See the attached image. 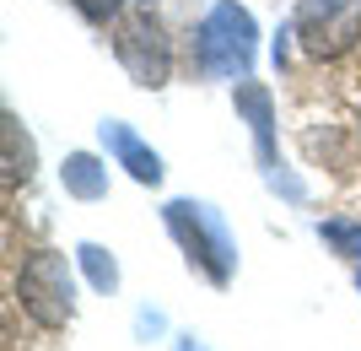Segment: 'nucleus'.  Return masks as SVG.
I'll list each match as a JSON object with an SVG mask.
<instances>
[{"label":"nucleus","mask_w":361,"mask_h":351,"mask_svg":"<svg viewBox=\"0 0 361 351\" xmlns=\"http://www.w3.org/2000/svg\"><path fill=\"white\" fill-rule=\"evenodd\" d=\"M16 303L38 330H65L75 319V281L60 249H32L16 270Z\"/></svg>","instance_id":"obj_1"},{"label":"nucleus","mask_w":361,"mask_h":351,"mask_svg":"<svg viewBox=\"0 0 361 351\" xmlns=\"http://www.w3.org/2000/svg\"><path fill=\"white\" fill-rule=\"evenodd\" d=\"M167 227L178 232V244L189 249V260H200L205 265V270H211V281H226V254H232V249H226V238H221V227H216L211 216L200 211V206H167Z\"/></svg>","instance_id":"obj_5"},{"label":"nucleus","mask_w":361,"mask_h":351,"mask_svg":"<svg viewBox=\"0 0 361 351\" xmlns=\"http://www.w3.org/2000/svg\"><path fill=\"white\" fill-rule=\"evenodd\" d=\"M114 54L140 87H162L167 71H173V49H167V32L151 11H135L119 22V38H114Z\"/></svg>","instance_id":"obj_3"},{"label":"nucleus","mask_w":361,"mask_h":351,"mask_svg":"<svg viewBox=\"0 0 361 351\" xmlns=\"http://www.w3.org/2000/svg\"><path fill=\"white\" fill-rule=\"evenodd\" d=\"M65 184L75 195H103V173H97V157H71L65 162Z\"/></svg>","instance_id":"obj_7"},{"label":"nucleus","mask_w":361,"mask_h":351,"mask_svg":"<svg viewBox=\"0 0 361 351\" xmlns=\"http://www.w3.org/2000/svg\"><path fill=\"white\" fill-rule=\"evenodd\" d=\"M75 11L87 16V22H119L124 0H75Z\"/></svg>","instance_id":"obj_9"},{"label":"nucleus","mask_w":361,"mask_h":351,"mask_svg":"<svg viewBox=\"0 0 361 351\" xmlns=\"http://www.w3.org/2000/svg\"><path fill=\"white\" fill-rule=\"evenodd\" d=\"M108 141H114V152L124 157V168L135 173L140 184H157V179H162V157H157V152H146V146H140V141L130 136V130H108Z\"/></svg>","instance_id":"obj_6"},{"label":"nucleus","mask_w":361,"mask_h":351,"mask_svg":"<svg viewBox=\"0 0 361 351\" xmlns=\"http://www.w3.org/2000/svg\"><path fill=\"white\" fill-rule=\"evenodd\" d=\"M140 6H151V0H140Z\"/></svg>","instance_id":"obj_10"},{"label":"nucleus","mask_w":361,"mask_h":351,"mask_svg":"<svg viewBox=\"0 0 361 351\" xmlns=\"http://www.w3.org/2000/svg\"><path fill=\"white\" fill-rule=\"evenodd\" d=\"M248 54H254V22L238 6H216L205 32H200V60L211 71H243Z\"/></svg>","instance_id":"obj_4"},{"label":"nucleus","mask_w":361,"mask_h":351,"mask_svg":"<svg viewBox=\"0 0 361 351\" xmlns=\"http://www.w3.org/2000/svg\"><path fill=\"white\" fill-rule=\"evenodd\" d=\"M297 44L313 60H340L361 38V0H297Z\"/></svg>","instance_id":"obj_2"},{"label":"nucleus","mask_w":361,"mask_h":351,"mask_svg":"<svg viewBox=\"0 0 361 351\" xmlns=\"http://www.w3.org/2000/svg\"><path fill=\"white\" fill-rule=\"evenodd\" d=\"M81 265H87V275H92V287H114V281H119V270H114V260H108V254H103V249H81Z\"/></svg>","instance_id":"obj_8"}]
</instances>
